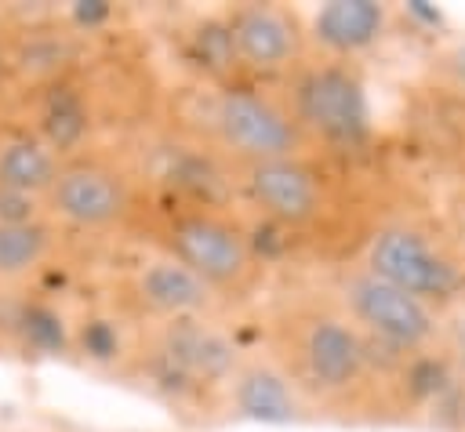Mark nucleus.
<instances>
[{"mask_svg":"<svg viewBox=\"0 0 465 432\" xmlns=\"http://www.w3.org/2000/svg\"><path fill=\"white\" fill-rule=\"evenodd\" d=\"M269 356L291 378L309 410H360L378 388L374 345L352 327L331 294L280 305L269 319Z\"/></svg>","mask_w":465,"mask_h":432,"instance_id":"1","label":"nucleus"},{"mask_svg":"<svg viewBox=\"0 0 465 432\" xmlns=\"http://www.w3.org/2000/svg\"><path fill=\"white\" fill-rule=\"evenodd\" d=\"M196 134L207 152L229 160L236 171L283 156H309V138L298 131L280 91L243 80H222L203 94Z\"/></svg>","mask_w":465,"mask_h":432,"instance_id":"2","label":"nucleus"},{"mask_svg":"<svg viewBox=\"0 0 465 432\" xmlns=\"http://www.w3.org/2000/svg\"><path fill=\"white\" fill-rule=\"evenodd\" d=\"M160 250L203 280L222 305L247 301L265 280V261L251 232L240 218L214 203H189L174 211L163 221Z\"/></svg>","mask_w":465,"mask_h":432,"instance_id":"3","label":"nucleus"},{"mask_svg":"<svg viewBox=\"0 0 465 432\" xmlns=\"http://www.w3.org/2000/svg\"><path fill=\"white\" fill-rule=\"evenodd\" d=\"M360 265L436 312L454 309L465 298V258L450 236L414 214L385 218L371 229Z\"/></svg>","mask_w":465,"mask_h":432,"instance_id":"4","label":"nucleus"},{"mask_svg":"<svg viewBox=\"0 0 465 432\" xmlns=\"http://www.w3.org/2000/svg\"><path fill=\"white\" fill-rule=\"evenodd\" d=\"M331 301L385 356L411 359L443 349V312L385 283L360 261H345L331 276Z\"/></svg>","mask_w":465,"mask_h":432,"instance_id":"5","label":"nucleus"},{"mask_svg":"<svg viewBox=\"0 0 465 432\" xmlns=\"http://www.w3.org/2000/svg\"><path fill=\"white\" fill-rule=\"evenodd\" d=\"M138 185L124 160L94 149L69 152L44 196V218L62 232H113L134 214Z\"/></svg>","mask_w":465,"mask_h":432,"instance_id":"6","label":"nucleus"},{"mask_svg":"<svg viewBox=\"0 0 465 432\" xmlns=\"http://www.w3.org/2000/svg\"><path fill=\"white\" fill-rule=\"evenodd\" d=\"M280 94L298 131L309 138V145L349 149L367 138V127H371L367 91L360 73L349 62H338V58L302 62L287 76V91Z\"/></svg>","mask_w":465,"mask_h":432,"instance_id":"7","label":"nucleus"},{"mask_svg":"<svg viewBox=\"0 0 465 432\" xmlns=\"http://www.w3.org/2000/svg\"><path fill=\"white\" fill-rule=\"evenodd\" d=\"M142 359L163 385L178 392H203L229 385L243 356L218 316H189L145 323Z\"/></svg>","mask_w":465,"mask_h":432,"instance_id":"8","label":"nucleus"},{"mask_svg":"<svg viewBox=\"0 0 465 432\" xmlns=\"http://www.w3.org/2000/svg\"><path fill=\"white\" fill-rule=\"evenodd\" d=\"M240 189L247 203L276 229L309 232L327 221L334 207L331 174L312 156H283L240 167Z\"/></svg>","mask_w":465,"mask_h":432,"instance_id":"9","label":"nucleus"},{"mask_svg":"<svg viewBox=\"0 0 465 432\" xmlns=\"http://www.w3.org/2000/svg\"><path fill=\"white\" fill-rule=\"evenodd\" d=\"M225 33L236 65L254 76H291L309 51V29L283 4H232L225 15Z\"/></svg>","mask_w":465,"mask_h":432,"instance_id":"10","label":"nucleus"},{"mask_svg":"<svg viewBox=\"0 0 465 432\" xmlns=\"http://www.w3.org/2000/svg\"><path fill=\"white\" fill-rule=\"evenodd\" d=\"M124 301L142 316V323H167L189 316H218L222 301L167 250L142 258L124 280Z\"/></svg>","mask_w":465,"mask_h":432,"instance_id":"11","label":"nucleus"},{"mask_svg":"<svg viewBox=\"0 0 465 432\" xmlns=\"http://www.w3.org/2000/svg\"><path fill=\"white\" fill-rule=\"evenodd\" d=\"M225 388H229L232 410L243 417H254V421H302V417H309V403L298 396V388L272 363L269 352L262 359H240V367Z\"/></svg>","mask_w":465,"mask_h":432,"instance_id":"12","label":"nucleus"},{"mask_svg":"<svg viewBox=\"0 0 465 432\" xmlns=\"http://www.w3.org/2000/svg\"><path fill=\"white\" fill-rule=\"evenodd\" d=\"M389 25V7L374 0H331L309 22V44L320 47L323 58L349 62L381 40Z\"/></svg>","mask_w":465,"mask_h":432,"instance_id":"13","label":"nucleus"},{"mask_svg":"<svg viewBox=\"0 0 465 432\" xmlns=\"http://www.w3.org/2000/svg\"><path fill=\"white\" fill-rule=\"evenodd\" d=\"M62 160L65 156L51 142H44L36 131L4 138L0 142V192L44 203L51 182L58 178Z\"/></svg>","mask_w":465,"mask_h":432,"instance_id":"14","label":"nucleus"},{"mask_svg":"<svg viewBox=\"0 0 465 432\" xmlns=\"http://www.w3.org/2000/svg\"><path fill=\"white\" fill-rule=\"evenodd\" d=\"M62 229L47 218L0 221V287H18L33 280L54 254Z\"/></svg>","mask_w":465,"mask_h":432,"instance_id":"15","label":"nucleus"},{"mask_svg":"<svg viewBox=\"0 0 465 432\" xmlns=\"http://www.w3.org/2000/svg\"><path fill=\"white\" fill-rule=\"evenodd\" d=\"M73 54L76 47L69 33H54V29H25L7 51H0L7 76L22 83H58Z\"/></svg>","mask_w":465,"mask_h":432,"instance_id":"16","label":"nucleus"},{"mask_svg":"<svg viewBox=\"0 0 465 432\" xmlns=\"http://www.w3.org/2000/svg\"><path fill=\"white\" fill-rule=\"evenodd\" d=\"M429 76L436 80V87H443L447 94L465 102V40L440 47L429 62Z\"/></svg>","mask_w":465,"mask_h":432,"instance_id":"17","label":"nucleus"},{"mask_svg":"<svg viewBox=\"0 0 465 432\" xmlns=\"http://www.w3.org/2000/svg\"><path fill=\"white\" fill-rule=\"evenodd\" d=\"M443 352L458 363V370L465 374V298L443 312Z\"/></svg>","mask_w":465,"mask_h":432,"instance_id":"18","label":"nucleus"},{"mask_svg":"<svg viewBox=\"0 0 465 432\" xmlns=\"http://www.w3.org/2000/svg\"><path fill=\"white\" fill-rule=\"evenodd\" d=\"M450 240H454V247H458L461 258H465V200L454 207V236H450Z\"/></svg>","mask_w":465,"mask_h":432,"instance_id":"19","label":"nucleus"},{"mask_svg":"<svg viewBox=\"0 0 465 432\" xmlns=\"http://www.w3.org/2000/svg\"><path fill=\"white\" fill-rule=\"evenodd\" d=\"M7 80V69H4V58H0V83Z\"/></svg>","mask_w":465,"mask_h":432,"instance_id":"20","label":"nucleus"}]
</instances>
